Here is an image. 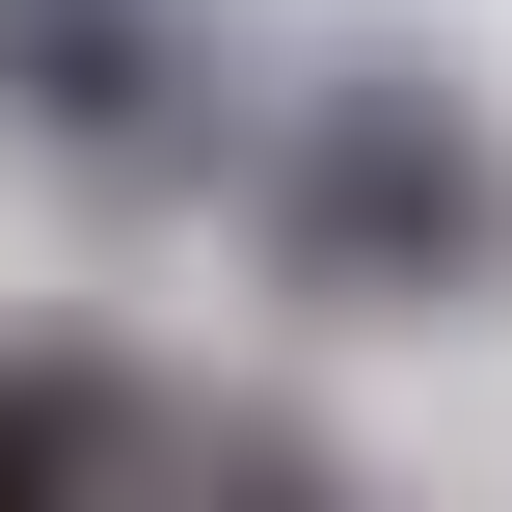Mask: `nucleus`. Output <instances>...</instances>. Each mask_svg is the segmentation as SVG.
I'll list each match as a JSON object with an SVG mask.
<instances>
[{
  "mask_svg": "<svg viewBox=\"0 0 512 512\" xmlns=\"http://www.w3.org/2000/svg\"><path fill=\"white\" fill-rule=\"evenodd\" d=\"M243 243H270V297H324V324H459V297H512V135L432 54H324V81L243 135Z\"/></svg>",
  "mask_w": 512,
  "mask_h": 512,
  "instance_id": "f257e3e1",
  "label": "nucleus"
},
{
  "mask_svg": "<svg viewBox=\"0 0 512 512\" xmlns=\"http://www.w3.org/2000/svg\"><path fill=\"white\" fill-rule=\"evenodd\" d=\"M0 135H54L81 189H189V162H216L189 0H0Z\"/></svg>",
  "mask_w": 512,
  "mask_h": 512,
  "instance_id": "f03ea898",
  "label": "nucleus"
},
{
  "mask_svg": "<svg viewBox=\"0 0 512 512\" xmlns=\"http://www.w3.org/2000/svg\"><path fill=\"white\" fill-rule=\"evenodd\" d=\"M135 459H162V351L0 324V512H135Z\"/></svg>",
  "mask_w": 512,
  "mask_h": 512,
  "instance_id": "7ed1b4c3",
  "label": "nucleus"
},
{
  "mask_svg": "<svg viewBox=\"0 0 512 512\" xmlns=\"http://www.w3.org/2000/svg\"><path fill=\"white\" fill-rule=\"evenodd\" d=\"M135 512H351V486H324L270 405H189V378H162V459H135Z\"/></svg>",
  "mask_w": 512,
  "mask_h": 512,
  "instance_id": "20e7f679",
  "label": "nucleus"
}]
</instances>
